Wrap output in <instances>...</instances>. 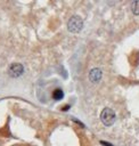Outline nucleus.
Returning a JSON list of instances; mask_svg holds the SVG:
<instances>
[{
  "instance_id": "nucleus-1",
  "label": "nucleus",
  "mask_w": 139,
  "mask_h": 146,
  "mask_svg": "<svg viewBox=\"0 0 139 146\" xmlns=\"http://www.w3.org/2000/svg\"><path fill=\"white\" fill-rule=\"evenodd\" d=\"M115 117H116L115 112L112 108H107V107L104 108L100 114V120L104 123V125H106V127H111L115 122Z\"/></svg>"
},
{
  "instance_id": "nucleus-2",
  "label": "nucleus",
  "mask_w": 139,
  "mask_h": 146,
  "mask_svg": "<svg viewBox=\"0 0 139 146\" xmlns=\"http://www.w3.org/2000/svg\"><path fill=\"white\" fill-rule=\"evenodd\" d=\"M83 27V22L79 16H72L67 23V29L72 33H77L82 30Z\"/></svg>"
},
{
  "instance_id": "nucleus-3",
  "label": "nucleus",
  "mask_w": 139,
  "mask_h": 146,
  "mask_svg": "<svg viewBox=\"0 0 139 146\" xmlns=\"http://www.w3.org/2000/svg\"><path fill=\"white\" fill-rule=\"evenodd\" d=\"M24 72V67L22 64L19 63H14L9 66L8 68V74L11 76V78H18L19 75H22Z\"/></svg>"
},
{
  "instance_id": "nucleus-4",
  "label": "nucleus",
  "mask_w": 139,
  "mask_h": 146,
  "mask_svg": "<svg viewBox=\"0 0 139 146\" xmlns=\"http://www.w3.org/2000/svg\"><path fill=\"white\" fill-rule=\"evenodd\" d=\"M89 79L92 83H97L101 79V71L100 68H92L89 73Z\"/></svg>"
},
{
  "instance_id": "nucleus-5",
  "label": "nucleus",
  "mask_w": 139,
  "mask_h": 146,
  "mask_svg": "<svg viewBox=\"0 0 139 146\" xmlns=\"http://www.w3.org/2000/svg\"><path fill=\"white\" fill-rule=\"evenodd\" d=\"M52 97H54V99H56V100L62 99V98L64 97V92H63V90H62V89H59V88L55 89V90H54V92H52Z\"/></svg>"
},
{
  "instance_id": "nucleus-6",
  "label": "nucleus",
  "mask_w": 139,
  "mask_h": 146,
  "mask_svg": "<svg viewBox=\"0 0 139 146\" xmlns=\"http://www.w3.org/2000/svg\"><path fill=\"white\" fill-rule=\"evenodd\" d=\"M132 13L134 15H139V0L132 2Z\"/></svg>"
},
{
  "instance_id": "nucleus-7",
  "label": "nucleus",
  "mask_w": 139,
  "mask_h": 146,
  "mask_svg": "<svg viewBox=\"0 0 139 146\" xmlns=\"http://www.w3.org/2000/svg\"><path fill=\"white\" fill-rule=\"evenodd\" d=\"M100 144H103V145H105V146H113V145H111L109 143H106V141H103V140L100 141Z\"/></svg>"
}]
</instances>
